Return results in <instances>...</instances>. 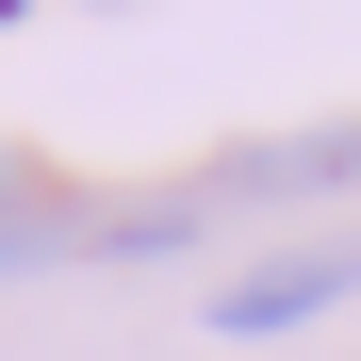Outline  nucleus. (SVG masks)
Instances as JSON below:
<instances>
[{"mask_svg": "<svg viewBox=\"0 0 361 361\" xmlns=\"http://www.w3.org/2000/svg\"><path fill=\"white\" fill-rule=\"evenodd\" d=\"M345 295H361V247H279L263 279H230V295H214V329H230V345H263V329L345 312Z\"/></svg>", "mask_w": 361, "mask_h": 361, "instance_id": "nucleus-1", "label": "nucleus"}, {"mask_svg": "<svg viewBox=\"0 0 361 361\" xmlns=\"http://www.w3.org/2000/svg\"><path fill=\"white\" fill-rule=\"evenodd\" d=\"M312 180H361V132H295V148H247V164H214L197 197H312Z\"/></svg>", "mask_w": 361, "mask_h": 361, "instance_id": "nucleus-2", "label": "nucleus"}, {"mask_svg": "<svg viewBox=\"0 0 361 361\" xmlns=\"http://www.w3.org/2000/svg\"><path fill=\"white\" fill-rule=\"evenodd\" d=\"M17 214H49V197H33V164H17V148H0V230H17Z\"/></svg>", "mask_w": 361, "mask_h": 361, "instance_id": "nucleus-3", "label": "nucleus"}, {"mask_svg": "<svg viewBox=\"0 0 361 361\" xmlns=\"http://www.w3.org/2000/svg\"><path fill=\"white\" fill-rule=\"evenodd\" d=\"M0 17H17V0H0Z\"/></svg>", "mask_w": 361, "mask_h": 361, "instance_id": "nucleus-4", "label": "nucleus"}]
</instances>
